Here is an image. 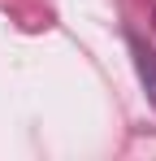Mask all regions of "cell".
<instances>
[]
</instances>
